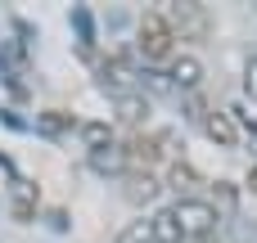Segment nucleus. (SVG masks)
I'll use <instances>...</instances> for the list:
<instances>
[{
	"mask_svg": "<svg viewBox=\"0 0 257 243\" xmlns=\"http://www.w3.org/2000/svg\"><path fill=\"white\" fill-rule=\"evenodd\" d=\"M172 216L181 221V234L190 239H203V234H212V225H217V207L212 203H203V198H181L176 207H172Z\"/></svg>",
	"mask_w": 257,
	"mask_h": 243,
	"instance_id": "nucleus-2",
	"label": "nucleus"
},
{
	"mask_svg": "<svg viewBox=\"0 0 257 243\" xmlns=\"http://www.w3.org/2000/svg\"><path fill=\"white\" fill-rule=\"evenodd\" d=\"M208 113H212V108H208V99H203V95H194V99H190V117H199V122H203Z\"/></svg>",
	"mask_w": 257,
	"mask_h": 243,
	"instance_id": "nucleus-16",
	"label": "nucleus"
},
{
	"mask_svg": "<svg viewBox=\"0 0 257 243\" xmlns=\"http://www.w3.org/2000/svg\"><path fill=\"white\" fill-rule=\"evenodd\" d=\"M117 243H154V230H149V221H131V225L117 234Z\"/></svg>",
	"mask_w": 257,
	"mask_h": 243,
	"instance_id": "nucleus-10",
	"label": "nucleus"
},
{
	"mask_svg": "<svg viewBox=\"0 0 257 243\" xmlns=\"http://www.w3.org/2000/svg\"><path fill=\"white\" fill-rule=\"evenodd\" d=\"M203 81V63L194 59V54H181V59H172V86H181V90H194Z\"/></svg>",
	"mask_w": 257,
	"mask_h": 243,
	"instance_id": "nucleus-5",
	"label": "nucleus"
},
{
	"mask_svg": "<svg viewBox=\"0 0 257 243\" xmlns=\"http://www.w3.org/2000/svg\"><path fill=\"white\" fill-rule=\"evenodd\" d=\"M167 27H172V36H176V32H185V27L203 32V9H199V5H176V9H172V18H167Z\"/></svg>",
	"mask_w": 257,
	"mask_h": 243,
	"instance_id": "nucleus-7",
	"label": "nucleus"
},
{
	"mask_svg": "<svg viewBox=\"0 0 257 243\" xmlns=\"http://www.w3.org/2000/svg\"><path fill=\"white\" fill-rule=\"evenodd\" d=\"M81 140L90 144V153H99V149L113 144V131H108V122H86V126H81Z\"/></svg>",
	"mask_w": 257,
	"mask_h": 243,
	"instance_id": "nucleus-8",
	"label": "nucleus"
},
{
	"mask_svg": "<svg viewBox=\"0 0 257 243\" xmlns=\"http://www.w3.org/2000/svg\"><path fill=\"white\" fill-rule=\"evenodd\" d=\"M248 189H253V194H257V167H253V171H248Z\"/></svg>",
	"mask_w": 257,
	"mask_h": 243,
	"instance_id": "nucleus-17",
	"label": "nucleus"
},
{
	"mask_svg": "<svg viewBox=\"0 0 257 243\" xmlns=\"http://www.w3.org/2000/svg\"><path fill=\"white\" fill-rule=\"evenodd\" d=\"M99 72H104V86H108V81H113V86H126V81H131V72H126V63H104Z\"/></svg>",
	"mask_w": 257,
	"mask_h": 243,
	"instance_id": "nucleus-14",
	"label": "nucleus"
},
{
	"mask_svg": "<svg viewBox=\"0 0 257 243\" xmlns=\"http://www.w3.org/2000/svg\"><path fill=\"white\" fill-rule=\"evenodd\" d=\"M149 230H154V243H185L181 221L172 216V207H167V212H158V216H149Z\"/></svg>",
	"mask_w": 257,
	"mask_h": 243,
	"instance_id": "nucleus-6",
	"label": "nucleus"
},
{
	"mask_svg": "<svg viewBox=\"0 0 257 243\" xmlns=\"http://www.w3.org/2000/svg\"><path fill=\"white\" fill-rule=\"evenodd\" d=\"M244 90H248V99H257V54L248 59V68H244Z\"/></svg>",
	"mask_w": 257,
	"mask_h": 243,
	"instance_id": "nucleus-15",
	"label": "nucleus"
},
{
	"mask_svg": "<svg viewBox=\"0 0 257 243\" xmlns=\"http://www.w3.org/2000/svg\"><path fill=\"white\" fill-rule=\"evenodd\" d=\"M158 153H163V149H158V140H154V135H136V140L122 149V158H126L140 176H149V167L158 162Z\"/></svg>",
	"mask_w": 257,
	"mask_h": 243,
	"instance_id": "nucleus-3",
	"label": "nucleus"
},
{
	"mask_svg": "<svg viewBox=\"0 0 257 243\" xmlns=\"http://www.w3.org/2000/svg\"><path fill=\"white\" fill-rule=\"evenodd\" d=\"M145 113H149V99H140V95H122L117 99V117L122 122H140Z\"/></svg>",
	"mask_w": 257,
	"mask_h": 243,
	"instance_id": "nucleus-9",
	"label": "nucleus"
},
{
	"mask_svg": "<svg viewBox=\"0 0 257 243\" xmlns=\"http://www.w3.org/2000/svg\"><path fill=\"white\" fill-rule=\"evenodd\" d=\"M203 131H208V140H217L221 149H235V144H239V126L230 122V113H217V108H212V113L203 117Z\"/></svg>",
	"mask_w": 257,
	"mask_h": 243,
	"instance_id": "nucleus-4",
	"label": "nucleus"
},
{
	"mask_svg": "<svg viewBox=\"0 0 257 243\" xmlns=\"http://www.w3.org/2000/svg\"><path fill=\"white\" fill-rule=\"evenodd\" d=\"M32 207H36V203H32V185H18V198H14V216H18V221H27V216H32Z\"/></svg>",
	"mask_w": 257,
	"mask_h": 243,
	"instance_id": "nucleus-13",
	"label": "nucleus"
},
{
	"mask_svg": "<svg viewBox=\"0 0 257 243\" xmlns=\"http://www.w3.org/2000/svg\"><path fill=\"white\" fill-rule=\"evenodd\" d=\"M131 198H154L158 194V180L154 176H131V189H126Z\"/></svg>",
	"mask_w": 257,
	"mask_h": 243,
	"instance_id": "nucleus-12",
	"label": "nucleus"
},
{
	"mask_svg": "<svg viewBox=\"0 0 257 243\" xmlns=\"http://www.w3.org/2000/svg\"><path fill=\"white\" fill-rule=\"evenodd\" d=\"M194 185H199L194 167H190V162H176V167H172V189L181 194V189H194Z\"/></svg>",
	"mask_w": 257,
	"mask_h": 243,
	"instance_id": "nucleus-11",
	"label": "nucleus"
},
{
	"mask_svg": "<svg viewBox=\"0 0 257 243\" xmlns=\"http://www.w3.org/2000/svg\"><path fill=\"white\" fill-rule=\"evenodd\" d=\"M172 27H167V18L163 14H145L140 18V54L149 59V63H163L167 54H172Z\"/></svg>",
	"mask_w": 257,
	"mask_h": 243,
	"instance_id": "nucleus-1",
	"label": "nucleus"
}]
</instances>
